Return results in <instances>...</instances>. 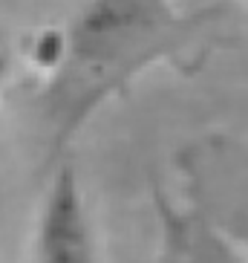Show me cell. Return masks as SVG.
<instances>
[{"label": "cell", "instance_id": "cell-3", "mask_svg": "<svg viewBox=\"0 0 248 263\" xmlns=\"http://www.w3.org/2000/svg\"><path fill=\"white\" fill-rule=\"evenodd\" d=\"M242 3H245V6H248V0H242Z\"/></svg>", "mask_w": 248, "mask_h": 263}, {"label": "cell", "instance_id": "cell-1", "mask_svg": "<svg viewBox=\"0 0 248 263\" xmlns=\"http://www.w3.org/2000/svg\"><path fill=\"white\" fill-rule=\"evenodd\" d=\"M219 24L217 6L191 12L179 0H87L58 29V55L40 72V168L52 171L87 122L148 70L194 61Z\"/></svg>", "mask_w": 248, "mask_h": 263}, {"label": "cell", "instance_id": "cell-2", "mask_svg": "<svg viewBox=\"0 0 248 263\" xmlns=\"http://www.w3.org/2000/svg\"><path fill=\"white\" fill-rule=\"evenodd\" d=\"M32 255L38 260H95L98 240H95L93 217L87 209V197L81 188V177L72 162H58L49 171V185L35 214L32 226Z\"/></svg>", "mask_w": 248, "mask_h": 263}]
</instances>
